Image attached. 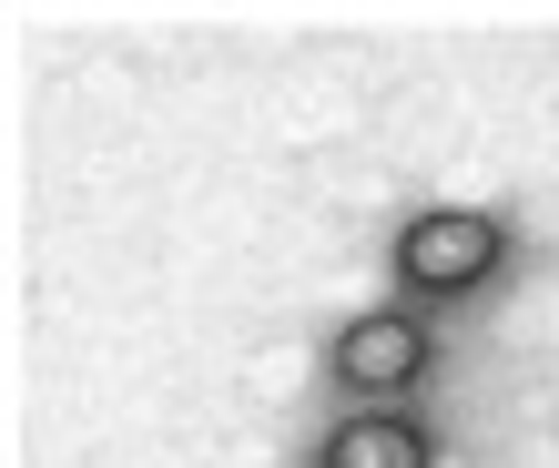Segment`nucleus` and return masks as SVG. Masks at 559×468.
<instances>
[{
    "mask_svg": "<svg viewBox=\"0 0 559 468\" xmlns=\"http://www.w3.org/2000/svg\"><path fill=\"white\" fill-rule=\"evenodd\" d=\"M488 265H499V224H488V214H427V224H407V245H397V276L427 285V295L478 285Z\"/></svg>",
    "mask_w": 559,
    "mask_h": 468,
    "instance_id": "obj_1",
    "label": "nucleus"
},
{
    "mask_svg": "<svg viewBox=\"0 0 559 468\" xmlns=\"http://www.w3.org/2000/svg\"><path fill=\"white\" fill-rule=\"evenodd\" d=\"M417 366H427V337L407 316H356L336 337V377L356 397H397V387H417Z\"/></svg>",
    "mask_w": 559,
    "mask_h": 468,
    "instance_id": "obj_2",
    "label": "nucleus"
},
{
    "mask_svg": "<svg viewBox=\"0 0 559 468\" xmlns=\"http://www.w3.org/2000/svg\"><path fill=\"white\" fill-rule=\"evenodd\" d=\"M325 468H427V438L407 418H346L325 438Z\"/></svg>",
    "mask_w": 559,
    "mask_h": 468,
    "instance_id": "obj_3",
    "label": "nucleus"
}]
</instances>
